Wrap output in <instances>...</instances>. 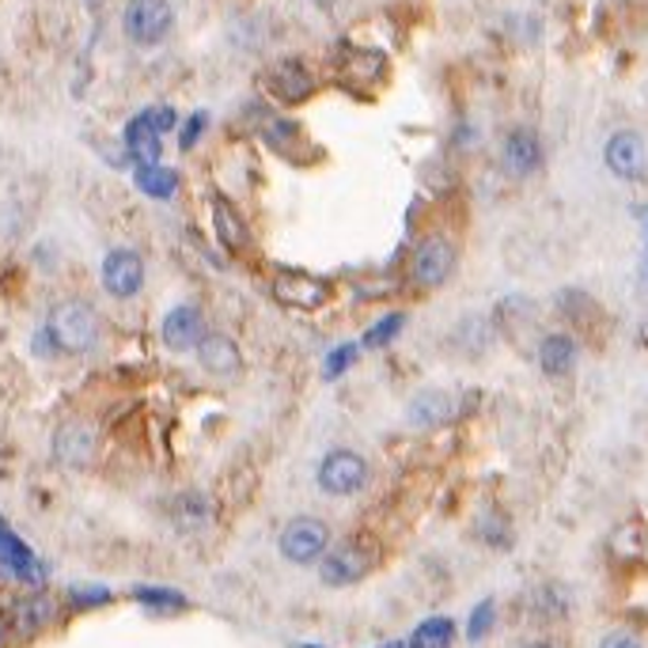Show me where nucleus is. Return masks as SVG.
Wrapping results in <instances>:
<instances>
[{
  "label": "nucleus",
  "instance_id": "4468645a",
  "mask_svg": "<svg viewBox=\"0 0 648 648\" xmlns=\"http://www.w3.org/2000/svg\"><path fill=\"white\" fill-rule=\"evenodd\" d=\"M269 92L281 103H288V107H296V103L315 95V76H311L300 61H281V65L269 72Z\"/></svg>",
  "mask_w": 648,
  "mask_h": 648
},
{
  "label": "nucleus",
  "instance_id": "bb28decb",
  "mask_svg": "<svg viewBox=\"0 0 648 648\" xmlns=\"http://www.w3.org/2000/svg\"><path fill=\"white\" fill-rule=\"evenodd\" d=\"M353 360H357V346H353V341H349V346L331 349V357H326V364H323V375H326V380H341V375L353 368Z\"/></svg>",
  "mask_w": 648,
  "mask_h": 648
},
{
  "label": "nucleus",
  "instance_id": "20e7f679",
  "mask_svg": "<svg viewBox=\"0 0 648 648\" xmlns=\"http://www.w3.org/2000/svg\"><path fill=\"white\" fill-rule=\"evenodd\" d=\"M125 38L133 46H159L175 27V12L167 0H130L122 15Z\"/></svg>",
  "mask_w": 648,
  "mask_h": 648
},
{
  "label": "nucleus",
  "instance_id": "0eeeda50",
  "mask_svg": "<svg viewBox=\"0 0 648 648\" xmlns=\"http://www.w3.org/2000/svg\"><path fill=\"white\" fill-rule=\"evenodd\" d=\"M0 573L12 576L23 584H43L46 580V565L35 557V550L12 531V527L0 519Z\"/></svg>",
  "mask_w": 648,
  "mask_h": 648
},
{
  "label": "nucleus",
  "instance_id": "4be33fe9",
  "mask_svg": "<svg viewBox=\"0 0 648 648\" xmlns=\"http://www.w3.org/2000/svg\"><path fill=\"white\" fill-rule=\"evenodd\" d=\"M452 645H455V622L447 614H432L410 637V648H452Z\"/></svg>",
  "mask_w": 648,
  "mask_h": 648
},
{
  "label": "nucleus",
  "instance_id": "f3484780",
  "mask_svg": "<svg viewBox=\"0 0 648 648\" xmlns=\"http://www.w3.org/2000/svg\"><path fill=\"white\" fill-rule=\"evenodd\" d=\"M53 614H58V603H53L46 591H35V596H27V599H20V603H15L12 622H15V629H20L23 637H31V634H43V629L53 622Z\"/></svg>",
  "mask_w": 648,
  "mask_h": 648
},
{
  "label": "nucleus",
  "instance_id": "2f4dec72",
  "mask_svg": "<svg viewBox=\"0 0 648 648\" xmlns=\"http://www.w3.org/2000/svg\"><path fill=\"white\" fill-rule=\"evenodd\" d=\"M599 648H641V641L634 634H626V629H614V634H607L599 641Z\"/></svg>",
  "mask_w": 648,
  "mask_h": 648
},
{
  "label": "nucleus",
  "instance_id": "c756f323",
  "mask_svg": "<svg viewBox=\"0 0 648 648\" xmlns=\"http://www.w3.org/2000/svg\"><path fill=\"white\" fill-rule=\"evenodd\" d=\"M144 118L156 125V133H171L175 125H179V115H175L171 107H148L144 110Z\"/></svg>",
  "mask_w": 648,
  "mask_h": 648
},
{
  "label": "nucleus",
  "instance_id": "f8f14e48",
  "mask_svg": "<svg viewBox=\"0 0 648 648\" xmlns=\"http://www.w3.org/2000/svg\"><path fill=\"white\" fill-rule=\"evenodd\" d=\"M501 164L508 167V175L527 179L542 167V141L531 130H512L501 144Z\"/></svg>",
  "mask_w": 648,
  "mask_h": 648
},
{
  "label": "nucleus",
  "instance_id": "6ab92c4d",
  "mask_svg": "<svg viewBox=\"0 0 648 648\" xmlns=\"http://www.w3.org/2000/svg\"><path fill=\"white\" fill-rule=\"evenodd\" d=\"M576 364V341L569 334H547L539 341V368L547 375H565Z\"/></svg>",
  "mask_w": 648,
  "mask_h": 648
},
{
  "label": "nucleus",
  "instance_id": "423d86ee",
  "mask_svg": "<svg viewBox=\"0 0 648 648\" xmlns=\"http://www.w3.org/2000/svg\"><path fill=\"white\" fill-rule=\"evenodd\" d=\"M144 285V259L130 247H118L103 259V288L115 300H133Z\"/></svg>",
  "mask_w": 648,
  "mask_h": 648
},
{
  "label": "nucleus",
  "instance_id": "f257e3e1",
  "mask_svg": "<svg viewBox=\"0 0 648 648\" xmlns=\"http://www.w3.org/2000/svg\"><path fill=\"white\" fill-rule=\"evenodd\" d=\"M46 334H50L53 346L65 349V353H87V349L99 341V315H95L84 300H65L50 311Z\"/></svg>",
  "mask_w": 648,
  "mask_h": 648
},
{
  "label": "nucleus",
  "instance_id": "7ed1b4c3",
  "mask_svg": "<svg viewBox=\"0 0 648 648\" xmlns=\"http://www.w3.org/2000/svg\"><path fill=\"white\" fill-rule=\"evenodd\" d=\"M277 550L292 565H319L331 550V527L315 516H296L277 535Z\"/></svg>",
  "mask_w": 648,
  "mask_h": 648
},
{
  "label": "nucleus",
  "instance_id": "f03ea898",
  "mask_svg": "<svg viewBox=\"0 0 648 648\" xmlns=\"http://www.w3.org/2000/svg\"><path fill=\"white\" fill-rule=\"evenodd\" d=\"M368 478H372L368 459L360 452H349V447L326 452L315 470V482L326 497H353V493H360L368 485Z\"/></svg>",
  "mask_w": 648,
  "mask_h": 648
},
{
  "label": "nucleus",
  "instance_id": "9b49d317",
  "mask_svg": "<svg viewBox=\"0 0 648 648\" xmlns=\"http://www.w3.org/2000/svg\"><path fill=\"white\" fill-rule=\"evenodd\" d=\"M603 159H607V167H611V175H619V179H626V182L645 179L648 156H645V141L637 137V133H629V130L614 133L603 148Z\"/></svg>",
  "mask_w": 648,
  "mask_h": 648
},
{
  "label": "nucleus",
  "instance_id": "a211bd4d",
  "mask_svg": "<svg viewBox=\"0 0 648 648\" xmlns=\"http://www.w3.org/2000/svg\"><path fill=\"white\" fill-rule=\"evenodd\" d=\"M213 228H216V239H220L228 251H243V247L251 243V231H247L243 216L231 209V202H224V197H213Z\"/></svg>",
  "mask_w": 648,
  "mask_h": 648
},
{
  "label": "nucleus",
  "instance_id": "9d476101",
  "mask_svg": "<svg viewBox=\"0 0 648 648\" xmlns=\"http://www.w3.org/2000/svg\"><path fill=\"white\" fill-rule=\"evenodd\" d=\"M164 346L175 349V353H190V349H197L205 341V319H202V308H194V303H179V308H171L164 315Z\"/></svg>",
  "mask_w": 648,
  "mask_h": 648
},
{
  "label": "nucleus",
  "instance_id": "39448f33",
  "mask_svg": "<svg viewBox=\"0 0 648 648\" xmlns=\"http://www.w3.org/2000/svg\"><path fill=\"white\" fill-rule=\"evenodd\" d=\"M455 262H459V254H455V243L447 236H429L418 243V251H413L410 259V274L418 285L425 288H436L444 285L447 277L455 274Z\"/></svg>",
  "mask_w": 648,
  "mask_h": 648
},
{
  "label": "nucleus",
  "instance_id": "6e6552de",
  "mask_svg": "<svg viewBox=\"0 0 648 648\" xmlns=\"http://www.w3.org/2000/svg\"><path fill=\"white\" fill-rule=\"evenodd\" d=\"M274 300L281 308L296 311H319L331 303V285L319 281L311 274H277L274 277Z\"/></svg>",
  "mask_w": 648,
  "mask_h": 648
},
{
  "label": "nucleus",
  "instance_id": "dca6fc26",
  "mask_svg": "<svg viewBox=\"0 0 648 648\" xmlns=\"http://www.w3.org/2000/svg\"><path fill=\"white\" fill-rule=\"evenodd\" d=\"M197 360L205 372L213 375H239L243 372V353L228 334H205V341L197 346Z\"/></svg>",
  "mask_w": 648,
  "mask_h": 648
},
{
  "label": "nucleus",
  "instance_id": "ddd939ff",
  "mask_svg": "<svg viewBox=\"0 0 648 648\" xmlns=\"http://www.w3.org/2000/svg\"><path fill=\"white\" fill-rule=\"evenodd\" d=\"M53 455L65 467H87L95 459V429L84 421H65L53 432Z\"/></svg>",
  "mask_w": 648,
  "mask_h": 648
},
{
  "label": "nucleus",
  "instance_id": "b1692460",
  "mask_svg": "<svg viewBox=\"0 0 648 648\" xmlns=\"http://www.w3.org/2000/svg\"><path fill=\"white\" fill-rule=\"evenodd\" d=\"M406 326V315L403 311H387V315L380 319V323H372L364 331V341H360V346L364 349H383V346H391V341L398 338V331H403Z\"/></svg>",
  "mask_w": 648,
  "mask_h": 648
},
{
  "label": "nucleus",
  "instance_id": "c9c22d12",
  "mask_svg": "<svg viewBox=\"0 0 648 648\" xmlns=\"http://www.w3.org/2000/svg\"><path fill=\"white\" fill-rule=\"evenodd\" d=\"M0 645H4V626H0Z\"/></svg>",
  "mask_w": 648,
  "mask_h": 648
},
{
  "label": "nucleus",
  "instance_id": "7c9ffc66",
  "mask_svg": "<svg viewBox=\"0 0 648 648\" xmlns=\"http://www.w3.org/2000/svg\"><path fill=\"white\" fill-rule=\"evenodd\" d=\"M482 535L490 547H508V527H504V519H497V516L482 519Z\"/></svg>",
  "mask_w": 648,
  "mask_h": 648
},
{
  "label": "nucleus",
  "instance_id": "5701e85b",
  "mask_svg": "<svg viewBox=\"0 0 648 648\" xmlns=\"http://www.w3.org/2000/svg\"><path fill=\"white\" fill-rule=\"evenodd\" d=\"M133 599H137L141 607H148V611H187V596L182 591H175V588H133Z\"/></svg>",
  "mask_w": 648,
  "mask_h": 648
},
{
  "label": "nucleus",
  "instance_id": "f704fd0d",
  "mask_svg": "<svg viewBox=\"0 0 648 648\" xmlns=\"http://www.w3.org/2000/svg\"><path fill=\"white\" fill-rule=\"evenodd\" d=\"M296 648H323V645H296Z\"/></svg>",
  "mask_w": 648,
  "mask_h": 648
},
{
  "label": "nucleus",
  "instance_id": "a878e982",
  "mask_svg": "<svg viewBox=\"0 0 648 648\" xmlns=\"http://www.w3.org/2000/svg\"><path fill=\"white\" fill-rule=\"evenodd\" d=\"M493 626H497V603L493 599H482V603L470 611V622H467V641L478 645L485 641V637L493 634Z\"/></svg>",
  "mask_w": 648,
  "mask_h": 648
},
{
  "label": "nucleus",
  "instance_id": "aec40b11",
  "mask_svg": "<svg viewBox=\"0 0 648 648\" xmlns=\"http://www.w3.org/2000/svg\"><path fill=\"white\" fill-rule=\"evenodd\" d=\"M133 182H137V190L144 197H156V202H167V197L179 194V171H171V167H164V164L137 167Z\"/></svg>",
  "mask_w": 648,
  "mask_h": 648
},
{
  "label": "nucleus",
  "instance_id": "473e14b6",
  "mask_svg": "<svg viewBox=\"0 0 648 648\" xmlns=\"http://www.w3.org/2000/svg\"><path fill=\"white\" fill-rule=\"evenodd\" d=\"M524 648H557V645H550V641H531V645H524Z\"/></svg>",
  "mask_w": 648,
  "mask_h": 648
},
{
  "label": "nucleus",
  "instance_id": "c85d7f7f",
  "mask_svg": "<svg viewBox=\"0 0 648 648\" xmlns=\"http://www.w3.org/2000/svg\"><path fill=\"white\" fill-rule=\"evenodd\" d=\"M205 125H209V118L197 110V115H190L187 118V125H182V137H179V144H182V152H190L197 144V137L205 133Z\"/></svg>",
  "mask_w": 648,
  "mask_h": 648
},
{
  "label": "nucleus",
  "instance_id": "412c9836",
  "mask_svg": "<svg viewBox=\"0 0 648 648\" xmlns=\"http://www.w3.org/2000/svg\"><path fill=\"white\" fill-rule=\"evenodd\" d=\"M410 418L418 421V425H425V429L444 425V421L452 418V398L440 395V391H425V395H418L410 403Z\"/></svg>",
  "mask_w": 648,
  "mask_h": 648
},
{
  "label": "nucleus",
  "instance_id": "cd10ccee",
  "mask_svg": "<svg viewBox=\"0 0 648 648\" xmlns=\"http://www.w3.org/2000/svg\"><path fill=\"white\" fill-rule=\"evenodd\" d=\"M69 599L76 607H103V603H110V588H72L69 591Z\"/></svg>",
  "mask_w": 648,
  "mask_h": 648
},
{
  "label": "nucleus",
  "instance_id": "1a4fd4ad",
  "mask_svg": "<svg viewBox=\"0 0 648 648\" xmlns=\"http://www.w3.org/2000/svg\"><path fill=\"white\" fill-rule=\"evenodd\" d=\"M368 573H372V557L360 547H353V542H346L338 550H326V557L319 562V576H323L326 588H349V584L364 580Z\"/></svg>",
  "mask_w": 648,
  "mask_h": 648
},
{
  "label": "nucleus",
  "instance_id": "2eb2a0df",
  "mask_svg": "<svg viewBox=\"0 0 648 648\" xmlns=\"http://www.w3.org/2000/svg\"><path fill=\"white\" fill-rule=\"evenodd\" d=\"M164 133H156V125L144 118V110L137 118H130V125H125L122 141H125V152H130V159L137 167H148V164H159V156H164Z\"/></svg>",
  "mask_w": 648,
  "mask_h": 648
},
{
  "label": "nucleus",
  "instance_id": "e433bc0d",
  "mask_svg": "<svg viewBox=\"0 0 648 648\" xmlns=\"http://www.w3.org/2000/svg\"><path fill=\"white\" fill-rule=\"evenodd\" d=\"M645 281H648V259H645Z\"/></svg>",
  "mask_w": 648,
  "mask_h": 648
},
{
  "label": "nucleus",
  "instance_id": "393cba45",
  "mask_svg": "<svg viewBox=\"0 0 648 648\" xmlns=\"http://www.w3.org/2000/svg\"><path fill=\"white\" fill-rule=\"evenodd\" d=\"M531 611H539L542 619H562V614L569 611V596H565L557 584H542L531 596Z\"/></svg>",
  "mask_w": 648,
  "mask_h": 648
},
{
  "label": "nucleus",
  "instance_id": "72a5a7b5",
  "mask_svg": "<svg viewBox=\"0 0 648 648\" xmlns=\"http://www.w3.org/2000/svg\"><path fill=\"white\" fill-rule=\"evenodd\" d=\"M383 648H410V641H391V645H383Z\"/></svg>",
  "mask_w": 648,
  "mask_h": 648
}]
</instances>
